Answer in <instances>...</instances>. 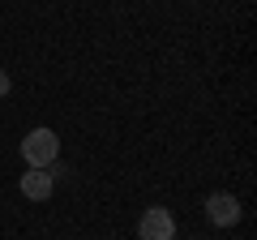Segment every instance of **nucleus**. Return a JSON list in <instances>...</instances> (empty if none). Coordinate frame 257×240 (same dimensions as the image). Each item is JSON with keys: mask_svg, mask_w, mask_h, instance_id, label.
Wrapping results in <instances>:
<instances>
[{"mask_svg": "<svg viewBox=\"0 0 257 240\" xmlns=\"http://www.w3.org/2000/svg\"><path fill=\"white\" fill-rule=\"evenodd\" d=\"M138 236H142V240H172V236H176V219H172V210H163V206H150V210L138 219Z\"/></svg>", "mask_w": 257, "mask_h": 240, "instance_id": "nucleus-2", "label": "nucleus"}, {"mask_svg": "<svg viewBox=\"0 0 257 240\" xmlns=\"http://www.w3.org/2000/svg\"><path fill=\"white\" fill-rule=\"evenodd\" d=\"M22 193L30 197V202H47L52 197V189H56V176H52V167H30V172H22Z\"/></svg>", "mask_w": 257, "mask_h": 240, "instance_id": "nucleus-4", "label": "nucleus"}, {"mask_svg": "<svg viewBox=\"0 0 257 240\" xmlns=\"http://www.w3.org/2000/svg\"><path fill=\"white\" fill-rule=\"evenodd\" d=\"M206 219H210L214 227H236L240 223V202L231 193H210L206 197Z\"/></svg>", "mask_w": 257, "mask_h": 240, "instance_id": "nucleus-3", "label": "nucleus"}, {"mask_svg": "<svg viewBox=\"0 0 257 240\" xmlns=\"http://www.w3.org/2000/svg\"><path fill=\"white\" fill-rule=\"evenodd\" d=\"M22 159H26V167H52L60 159V138L52 129H30L22 138Z\"/></svg>", "mask_w": 257, "mask_h": 240, "instance_id": "nucleus-1", "label": "nucleus"}, {"mask_svg": "<svg viewBox=\"0 0 257 240\" xmlns=\"http://www.w3.org/2000/svg\"><path fill=\"white\" fill-rule=\"evenodd\" d=\"M9 90H13V77L5 73V69H0V94H9Z\"/></svg>", "mask_w": 257, "mask_h": 240, "instance_id": "nucleus-5", "label": "nucleus"}]
</instances>
